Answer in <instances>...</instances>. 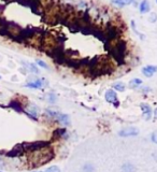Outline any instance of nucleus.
I'll return each instance as SVG.
<instances>
[{
  "label": "nucleus",
  "instance_id": "nucleus-16",
  "mask_svg": "<svg viewBox=\"0 0 157 172\" xmlns=\"http://www.w3.org/2000/svg\"><path fill=\"white\" fill-rule=\"evenodd\" d=\"M83 171L84 172H95V167L91 163H86L83 166Z\"/></svg>",
  "mask_w": 157,
  "mask_h": 172
},
{
  "label": "nucleus",
  "instance_id": "nucleus-4",
  "mask_svg": "<svg viewBox=\"0 0 157 172\" xmlns=\"http://www.w3.org/2000/svg\"><path fill=\"white\" fill-rule=\"evenodd\" d=\"M140 108L142 110V113H143L144 120H150L152 118V114H153V110L151 108L150 104L148 103H141L140 104Z\"/></svg>",
  "mask_w": 157,
  "mask_h": 172
},
{
  "label": "nucleus",
  "instance_id": "nucleus-17",
  "mask_svg": "<svg viewBox=\"0 0 157 172\" xmlns=\"http://www.w3.org/2000/svg\"><path fill=\"white\" fill-rule=\"evenodd\" d=\"M43 172H60V169L57 166H52V167H48V169H45Z\"/></svg>",
  "mask_w": 157,
  "mask_h": 172
},
{
  "label": "nucleus",
  "instance_id": "nucleus-7",
  "mask_svg": "<svg viewBox=\"0 0 157 172\" xmlns=\"http://www.w3.org/2000/svg\"><path fill=\"white\" fill-rule=\"evenodd\" d=\"M39 112H40V110H39L38 106L34 103H30L29 106H27V112H26V113H27L31 118L37 120V116H38Z\"/></svg>",
  "mask_w": 157,
  "mask_h": 172
},
{
  "label": "nucleus",
  "instance_id": "nucleus-3",
  "mask_svg": "<svg viewBox=\"0 0 157 172\" xmlns=\"http://www.w3.org/2000/svg\"><path fill=\"white\" fill-rule=\"evenodd\" d=\"M139 134V129L136 128V127H127V128L122 129L121 131L119 132L120 137H124V138H127V137H134Z\"/></svg>",
  "mask_w": 157,
  "mask_h": 172
},
{
  "label": "nucleus",
  "instance_id": "nucleus-9",
  "mask_svg": "<svg viewBox=\"0 0 157 172\" xmlns=\"http://www.w3.org/2000/svg\"><path fill=\"white\" fill-rule=\"evenodd\" d=\"M134 1V0H111V2L113 3V5H117V7H120V8H123V7H126V5H131Z\"/></svg>",
  "mask_w": 157,
  "mask_h": 172
},
{
  "label": "nucleus",
  "instance_id": "nucleus-2",
  "mask_svg": "<svg viewBox=\"0 0 157 172\" xmlns=\"http://www.w3.org/2000/svg\"><path fill=\"white\" fill-rule=\"evenodd\" d=\"M105 100H107L109 103H112L114 106H120V101H119V97H117V94L115 91L113 89H109V91H105Z\"/></svg>",
  "mask_w": 157,
  "mask_h": 172
},
{
  "label": "nucleus",
  "instance_id": "nucleus-14",
  "mask_svg": "<svg viewBox=\"0 0 157 172\" xmlns=\"http://www.w3.org/2000/svg\"><path fill=\"white\" fill-rule=\"evenodd\" d=\"M114 89H115L116 91H125V85H124V83H122V82H119V83H115L113 84V86H112Z\"/></svg>",
  "mask_w": 157,
  "mask_h": 172
},
{
  "label": "nucleus",
  "instance_id": "nucleus-1",
  "mask_svg": "<svg viewBox=\"0 0 157 172\" xmlns=\"http://www.w3.org/2000/svg\"><path fill=\"white\" fill-rule=\"evenodd\" d=\"M54 154H53V151L48 147H41V149H38L36 151H32L31 155V163L34 165V167H38V166L44 165V163H48L51 159L53 158Z\"/></svg>",
  "mask_w": 157,
  "mask_h": 172
},
{
  "label": "nucleus",
  "instance_id": "nucleus-21",
  "mask_svg": "<svg viewBox=\"0 0 157 172\" xmlns=\"http://www.w3.org/2000/svg\"><path fill=\"white\" fill-rule=\"evenodd\" d=\"M156 13H152L151 14V18H150V22H152V23H154L155 20H156Z\"/></svg>",
  "mask_w": 157,
  "mask_h": 172
},
{
  "label": "nucleus",
  "instance_id": "nucleus-20",
  "mask_svg": "<svg viewBox=\"0 0 157 172\" xmlns=\"http://www.w3.org/2000/svg\"><path fill=\"white\" fill-rule=\"evenodd\" d=\"M151 139H152L153 142L156 143V144H157V132H154V134H152V136H151Z\"/></svg>",
  "mask_w": 157,
  "mask_h": 172
},
{
  "label": "nucleus",
  "instance_id": "nucleus-23",
  "mask_svg": "<svg viewBox=\"0 0 157 172\" xmlns=\"http://www.w3.org/2000/svg\"><path fill=\"white\" fill-rule=\"evenodd\" d=\"M36 172H43V171H36Z\"/></svg>",
  "mask_w": 157,
  "mask_h": 172
},
{
  "label": "nucleus",
  "instance_id": "nucleus-24",
  "mask_svg": "<svg viewBox=\"0 0 157 172\" xmlns=\"http://www.w3.org/2000/svg\"><path fill=\"white\" fill-rule=\"evenodd\" d=\"M0 79H1V77H0Z\"/></svg>",
  "mask_w": 157,
  "mask_h": 172
},
{
  "label": "nucleus",
  "instance_id": "nucleus-13",
  "mask_svg": "<svg viewBox=\"0 0 157 172\" xmlns=\"http://www.w3.org/2000/svg\"><path fill=\"white\" fill-rule=\"evenodd\" d=\"M45 98H46V100H48V103H51V104H54L55 102L57 101V96L55 95L54 93L48 94V95L45 96Z\"/></svg>",
  "mask_w": 157,
  "mask_h": 172
},
{
  "label": "nucleus",
  "instance_id": "nucleus-8",
  "mask_svg": "<svg viewBox=\"0 0 157 172\" xmlns=\"http://www.w3.org/2000/svg\"><path fill=\"white\" fill-rule=\"evenodd\" d=\"M57 120L60 123V124H62V125H65V126H67V125H69L70 124V118H69V116L67 115V114H62V113H58L57 114V116L56 117Z\"/></svg>",
  "mask_w": 157,
  "mask_h": 172
},
{
  "label": "nucleus",
  "instance_id": "nucleus-26",
  "mask_svg": "<svg viewBox=\"0 0 157 172\" xmlns=\"http://www.w3.org/2000/svg\"><path fill=\"white\" fill-rule=\"evenodd\" d=\"M0 172H1V171H0Z\"/></svg>",
  "mask_w": 157,
  "mask_h": 172
},
{
  "label": "nucleus",
  "instance_id": "nucleus-18",
  "mask_svg": "<svg viewBox=\"0 0 157 172\" xmlns=\"http://www.w3.org/2000/svg\"><path fill=\"white\" fill-rule=\"evenodd\" d=\"M131 27H132V29H134V34H138V36H139L140 38H141V39H144V38H145V37H144L143 34H140V32L138 31V30H137V28H136V23H134V20H132V22H131Z\"/></svg>",
  "mask_w": 157,
  "mask_h": 172
},
{
  "label": "nucleus",
  "instance_id": "nucleus-22",
  "mask_svg": "<svg viewBox=\"0 0 157 172\" xmlns=\"http://www.w3.org/2000/svg\"><path fill=\"white\" fill-rule=\"evenodd\" d=\"M154 120H157V109H155L154 111Z\"/></svg>",
  "mask_w": 157,
  "mask_h": 172
},
{
  "label": "nucleus",
  "instance_id": "nucleus-5",
  "mask_svg": "<svg viewBox=\"0 0 157 172\" xmlns=\"http://www.w3.org/2000/svg\"><path fill=\"white\" fill-rule=\"evenodd\" d=\"M45 81L44 80H42V79H38V80H36V81H34V82H29V83H27L26 84V87H28V88H34V89H40V88H42L44 85H45Z\"/></svg>",
  "mask_w": 157,
  "mask_h": 172
},
{
  "label": "nucleus",
  "instance_id": "nucleus-19",
  "mask_svg": "<svg viewBox=\"0 0 157 172\" xmlns=\"http://www.w3.org/2000/svg\"><path fill=\"white\" fill-rule=\"evenodd\" d=\"M37 63V65L38 66H40L41 68H44V69H48V66L46 65V63H44L43 60H40V59H38V60L36 61Z\"/></svg>",
  "mask_w": 157,
  "mask_h": 172
},
{
  "label": "nucleus",
  "instance_id": "nucleus-15",
  "mask_svg": "<svg viewBox=\"0 0 157 172\" xmlns=\"http://www.w3.org/2000/svg\"><path fill=\"white\" fill-rule=\"evenodd\" d=\"M24 65H26V67L28 68V70L31 71L34 73H39V69L37 66H34V63H24Z\"/></svg>",
  "mask_w": 157,
  "mask_h": 172
},
{
  "label": "nucleus",
  "instance_id": "nucleus-12",
  "mask_svg": "<svg viewBox=\"0 0 157 172\" xmlns=\"http://www.w3.org/2000/svg\"><path fill=\"white\" fill-rule=\"evenodd\" d=\"M141 84H142V80L132 79L131 81L129 82V87H130V88H137V87H139Z\"/></svg>",
  "mask_w": 157,
  "mask_h": 172
},
{
  "label": "nucleus",
  "instance_id": "nucleus-6",
  "mask_svg": "<svg viewBox=\"0 0 157 172\" xmlns=\"http://www.w3.org/2000/svg\"><path fill=\"white\" fill-rule=\"evenodd\" d=\"M155 72H157V66L148 65V66H145L142 68V73H143L144 77H152Z\"/></svg>",
  "mask_w": 157,
  "mask_h": 172
},
{
  "label": "nucleus",
  "instance_id": "nucleus-11",
  "mask_svg": "<svg viewBox=\"0 0 157 172\" xmlns=\"http://www.w3.org/2000/svg\"><path fill=\"white\" fill-rule=\"evenodd\" d=\"M122 170L123 172H136V167H134L132 163H124L123 167H122Z\"/></svg>",
  "mask_w": 157,
  "mask_h": 172
},
{
  "label": "nucleus",
  "instance_id": "nucleus-10",
  "mask_svg": "<svg viewBox=\"0 0 157 172\" xmlns=\"http://www.w3.org/2000/svg\"><path fill=\"white\" fill-rule=\"evenodd\" d=\"M150 9H151V7L148 0H143V1L140 3L139 10L141 14H145V13H148V12H150Z\"/></svg>",
  "mask_w": 157,
  "mask_h": 172
},
{
  "label": "nucleus",
  "instance_id": "nucleus-25",
  "mask_svg": "<svg viewBox=\"0 0 157 172\" xmlns=\"http://www.w3.org/2000/svg\"><path fill=\"white\" fill-rule=\"evenodd\" d=\"M156 2H157V0H156Z\"/></svg>",
  "mask_w": 157,
  "mask_h": 172
}]
</instances>
